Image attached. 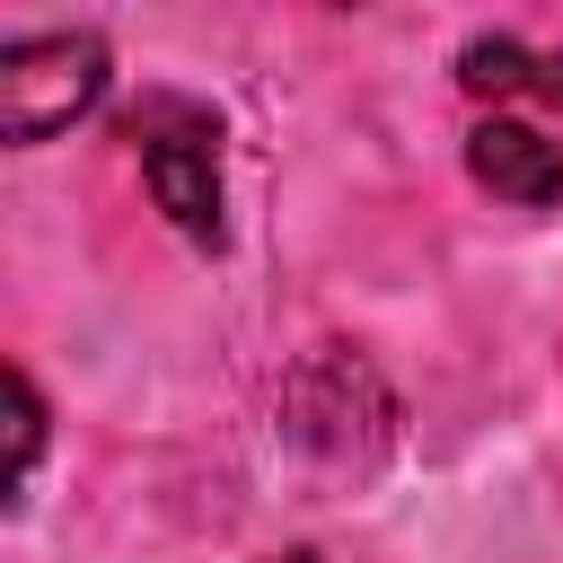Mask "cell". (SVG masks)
<instances>
[{"label": "cell", "mask_w": 563, "mask_h": 563, "mask_svg": "<svg viewBox=\"0 0 563 563\" xmlns=\"http://www.w3.org/2000/svg\"><path fill=\"white\" fill-rule=\"evenodd\" d=\"M132 141H141V176H150L158 211L194 246H220V123L185 97H150L132 114Z\"/></svg>", "instance_id": "1"}, {"label": "cell", "mask_w": 563, "mask_h": 563, "mask_svg": "<svg viewBox=\"0 0 563 563\" xmlns=\"http://www.w3.org/2000/svg\"><path fill=\"white\" fill-rule=\"evenodd\" d=\"M106 97V44L97 35H26L0 53V132L53 141Z\"/></svg>", "instance_id": "2"}, {"label": "cell", "mask_w": 563, "mask_h": 563, "mask_svg": "<svg viewBox=\"0 0 563 563\" xmlns=\"http://www.w3.org/2000/svg\"><path fill=\"white\" fill-rule=\"evenodd\" d=\"M466 167H475V185H493L510 202H554L563 194V150L545 132H528V123H475Z\"/></svg>", "instance_id": "3"}, {"label": "cell", "mask_w": 563, "mask_h": 563, "mask_svg": "<svg viewBox=\"0 0 563 563\" xmlns=\"http://www.w3.org/2000/svg\"><path fill=\"white\" fill-rule=\"evenodd\" d=\"M457 79L475 88V97H554L563 106V53H528V44H510V35H484V44H466L457 53Z\"/></svg>", "instance_id": "4"}, {"label": "cell", "mask_w": 563, "mask_h": 563, "mask_svg": "<svg viewBox=\"0 0 563 563\" xmlns=\"http://www.w3.org/2000/svg\"><path fill=\"white\" fill-rule=\"evenodd\" d=\"M273 563H317V554H273Z\"/></svg>", "instance_id": "5"}]
</instances>
